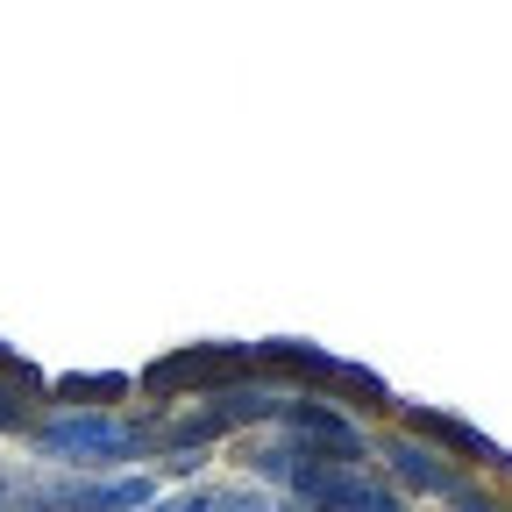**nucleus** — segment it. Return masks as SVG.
Segmentation results:
<instances>
[{
    "instance_id": "obj_13",
    "label": "nucleus",
    "mask_w": 512,
    "mask_h": 512,
    "mask_svg": "<svg viewBox=\"0 0 512 512\" xmlns=\"http://www.w3.org/2000/svg\"><path fill=\"white\" fill-rule=\"evenodd\" d=\"M448 505H463V512H505V505H498V498H484V491H470V484H463V491H456V498H448Z\"/></svg>"
},
{
    "instance_id": "obj_14",
    "label": "nucleus",
    "mask_w": 512,
    "mask_h": 512,
    "mask_svg": "<svg viewBox=\"0 0 512 512\" xmlns=\"http://www.w3.org/2000/svg\"><path fill=\"white\" fill-rule=\"evenodd\" d=\"M228 512H271V505H228Z\"/></svg>"
},
{
    "instance_id": "obj_4",
    "label": "nucleus",
    "mask_w": 512,
    "mask_h": 512,
    "mask_svg": "<svg viewBox=\"0 0 512 512\" xmlns=\"http://www.w3.org/2000/svg\"><path fill=\"white\" fill-rule=\"evenodd\" d=\"M43 456H79V463H121L143 448V427H121V420H100V413H79V420H50L36 427Z\"/></svg>"
},
{
    "instance_id": "obj_3",
    "label": "nucleus",
    "mask_w": 512,
    "mask_h": 512,
    "mask_svg": "<svg viewBox=\"0 0 512 512\" xmlns=\"http://www.w3.org/2000/svg\"><path fill=\"white\" fill-rule=\"evenodd\" d=\"M249 356L264 363V370H292V377H313V384H335V392H349V399L392 406L384 377H370L363 363H342V356H328V349H313V342H256Z\"/></svg>"
},
{
    "instance_id": "obj_1",
    "label": "nucleus",
    "mask_w": 512,
    "mask_h": 512,
    "mask_svg": "<svg viewBox=\"0 0 512 512\" xmlns=\"http://www.w3.org/2000/svg\"><path fill=\"white\" fill-rule=\"evenodd\" d=\"M264 477H285L313 512H406L392 491H384L356 456H320V448H299V456H256Z\"/></svg>"
},
{
    "instance_id": "obj_12",
    "label": "nucleus",
    "mask_w": 512,
    "mask_h": 512,
    "mask_svg": "<svg viewBox=\"0 0 512 512\" xmlns=\"http://www.w3.org/2000/svg\"><path fill=\"white\" fill-rule=\"evenodd\" d=\"M143 512H214V498H200V491H178V498H164V505H143Z\"/></svg>"
},
{
    "instance_id": "obj_9",
    "label": "nucleus",
    "mask_w": 512,
    "mask_h": 512,
    "mask_svg": "<svg viewBox=\"0 0 512 512\" xmlns=\"http://www.w3.org/2000/svg\"><path fill=\"white\" fill-rule=\"evenodd\" d=\"M136 392V377L121 370H100V377H57V399H128Z\"/></svg>"
},
{
    "instance_id": "obj_10",
    "label": "nucleus",
    "mask_w": 512,
    "mask_h": 512,
    "mask_svg": "<svg viewBox=\"0 0 512 512\" xmlns=\"http://www.w3.org/2000/svg\"><path fill=\"white\" fill-rule=\"evenodd\" d=\"M22 420H29V384L0 377V427H22Z\"/></svg>"
},
{
    "instance_id": "obj_7",
    "label": "nucleus",
    "mask_w": 512,
    "mask_h": 512,
    "mask_svg": "<svg viewBox=\"0 0 512 512\" xmlns=\"http://www.w3.org/2000/svg\"><path fill=\"white\" fill-rule=\"evenodd\" d=\"M384 463H392L413 491H427V498H456V491H463V477L448 470V456H434V448L413 441V434H392V441H384Z\"/></svg>"
},
{
    "instance_id": "obj_6",
    "label": "nucleus",
    "mask_w": 512,
    "mask_h": 512,
    "mask_svg": "<svg viewBox=\"0 0 512 512\" xmlns=\"http://www.w3.org/2000/svg\"><path fill=\"white\" fill-rule=\"evenodd\" d=\"M43 512H143L150 505V477H121V484H50L36 491Z\"/></svg>"
},
{
    "instance_id": "obj_8",
    "label": "nucleus",
    "mask_w": 512,
    "mask_h": 512,
    "mask_svg": "<svg viewBox=\"0 0 512 512\" xmlns=\"http://www.w3.org/2000/svg\"><path fill=\"white\" fill-rule=\"evenodd\" d=\"M406 420H413V441L427 434V441H441V448H456V456H477V463H505V470H512L505 448H498L491 434H477L470 420H456V413H441V406H413Z\"/></svg>"
},
{
    "instance_id": "obj_2",
    "label": "nucleus",
    "mask_w": 512,
    "mask_h": 512,
    "mask_svg": "<svg viewBox=\"0 0 512 512\" xmlns=\"http://www.w3.org/2000/svg\"><path fill=\"white\" fill-rule=\"evenodd\" d=\"M249 363H256L249 349L200 342V349H178V356L150 363V370H143V392H150V399H178V392H228V384H235Z\"/></svg>"
},
{
    "instance_id": "obj_11",
    "label": "nucleus",
    "mask_w": 512,
    "mask_h": 512,
    "mask_svg": "<svg viewBox=\"0 0 512 512\" xmlns=\"http://www.w3.org/2000/svg\"><path fill=\"white\" fill-rule=\"evenodd\" d=\"M0 377H8V384H29V392H36V370H29V356H15L8 342H0Z\"/></svg>"
},
{
    "instance_id": "obj_5",
    "label": "nucleus",
    "mask_w": 512,
    "mask_h": 512,
    "mask_svg": "<svg viewBox=\"0 0 512 512\" xmlns=\"http://www.w3.org/2000/svg\"><path fill=\"white\" fill-rule=\"evenodd\" d=\"M278 413H285V399H278V392H221L214 406H192L185 420H171V427H164V441L200 448V441H214V434H235V427H256V420H278Z\"/></svg>"
}]
</instances>
